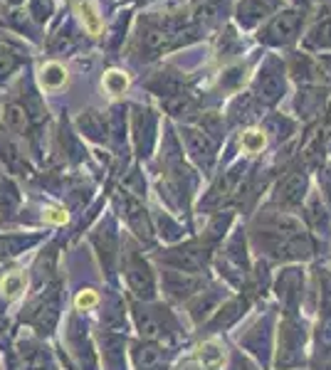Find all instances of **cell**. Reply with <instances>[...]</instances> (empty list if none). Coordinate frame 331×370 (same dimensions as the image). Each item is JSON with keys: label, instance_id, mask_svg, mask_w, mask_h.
<instances>
[{"label": "cell", "instance_id": "cell-1", "mask_svg": "<svg viewBox=\"0 0 331 370\" xmlns=\"http://www.w3.org/2000/svg\"><path fill=\"white\" fill-rule=\"evenodd\" d=\"M299 25H302V12L279 10L260 32V40L270 42V45H290V42L297 40Z\"/></svg>", "mask_w": 331, "mask_h": 370}, {"label": "cell", "instance_id": "cell-2", "mask_svg": "<svg viewBox=\"0 0 331 370\" xmlns=\"http://www.w3.org/2000/svg\"><path fill=\"white\" fill-rule=\"evenodd\" d=\"M57 306H59V296H57V289H48V291H42L28 309V321L35 326L37 331L42 333H50L54 329V321H57Z\"/></svg>", "mask_w": 331, "mask_h": 370}, {"label": "cell", "instance_id": "cell-3", "mask_svg": "<svg viewBox=\"0 0 331 370\" xmlns=\"http://www.w3.org/2000/svg\"><path fill=\"white\" fill-rule=\"evenodd\" d=\"M183 141H185V148L190 151V156H193L195 161L201 165H210L213 163V143H210V138H208L203 131L198 129H183Z\"/></svg>", "mask_w": 331, "mask_h": 370}, {"label": "cell", "instance_id": "cell-4", "mask_svg": "<svg viewBox=\"0 0 331 370\" xmlns=\"http://www.w3.org/2000/svg\"><path fill=\"white\" fill-rule=\"evenodd\" d=\"M282 89H284L282 72L277 70V65H274V62H270V65L260 72V76H257V92H260L262 99L274 101V99H279Z\"/></svg>", "mask_w": 331, "mask_h": 370}, {"label": "cell", "instance_id": "cell-5", "mask_svg": "<svg viewBox=\"0 0 331 370\" xmlns=\"http://www.w3.org/2000/svg\"><path fill=\"white\" fill-rule=\"evenodd\" d=\"M126 279H129L131 289L137 291V294H143V296H151L154 294V279H151V271L146 269L139 257H131L129 267H126Z\"/></svg>", "mask_w": 331, "mask_h": 370}, {"label": "cell", "instance_id": "cell-6", "mask_svg": "<svg viewBox=\"0 0 331 370\" xmlns=\"http://www.w3.org/2000/svg\"><path fill=\"white\" fill-rule=\"evenodd\" d=\"M173 37H176L173 35V30L163 28V25H148V28L143 30L141 42L148 52H161V50L171 48Z\"/></svg>", "mask_w": 331, "mask_h": 370}, {"label": "cell", "instance_id": "cell-7", "mask_svg": "<svg viewBox=\"0 0 331 370\" xmlns=\"http://www.w3.org/2000/svg\"><path fill=\"white\" fill-rule=\"evenodd\" d=\"M6 123L8 129L15 131V134H28L30 129V114L23 104H8L6 106Z\"/></svg>", "mask_w": 331, "mask_h": 370}, {"label": "cell", "instance_id": "cell-8", "mask_svg": "<svg viewBox=\"0 0 331 370\" xmlns=\"http://www.w3.org/2000/svg\"><path fill=\"white\" fill-rule=\"evenodd\" d=\"M307 48H312V50H326V48H331V18L321 20V23L317 25L312 32H309Z\"/></svg>", "mask_w": 331, "mask_h": 370}, {"label": "cell", "instance_id": "cell-9", "mask_svg": "<svg viewBox=\"0 0 331 370\" xmlns=\"http://www.w3.org/2000/svg\"><path fill=\"white\" fill-rule=\"evenodd\" d=\"M279 193H282V200H287V203H299L302 195H304V176L302 173L287 178V181L279 185Z\"/></svg>", "mask_w": 331, "mask_h": 370}, {"label": "cell", "instance_id": "cell-10", "mask_svg": "<svg viewBox=\"0 0 331 370\" xmlns=\"http://www.w3.org/2000/svg\"><path fill=\"white\" fill-rule=\"evenodd\" d=\"M42 84L48 89H59L62 84L67 82V74H65V67L57 65V62H50V65L42 67V74H40Z\"/></svg>", "mask_w": 331, "mask_h": 370}, {"label": "cell", "instance_id": "cell-11", "mask_svg": "<svg viewBox=\"0 0 331 370\" xmlns=\"http://www.w3.org/2000/svg\"><path fill=\"white\" fill-rule=\"evenodd\" d=\"M201 363L205 365L208 370H218L220 365H223V351H220V346L218 343H203L201 346Z\"/></svg>", "mask_w": 331, "mask_h": 370}, {"label": "cell", "instance_id": "cell-12", "mask_svg": "<svg viewBox=\"0 0 331 370\" xmlns=\"http://www.w3.org/2000/svg\"><path fill=\"white\" fill-rule=\"evenodd\" d=\"M0 289H3V294H6L8 299H15L25 289V276L20 274V271H10V274H6V279L0 282Z\"/></svg>", "mask_w": 331, "mask_h": 370}, {"label": "cell", "instance_id": "cell-13", "mask_svg": "<svg viewBox=\"0 0 331 370\" xmlns=\"http://www.w3.org/2000/svg\"><path fill=\"white\" fill-rule=\"evenodd\" d=\"M79 15H82L84 25H87L89 35H99L101 32V20L97 18V12L87 6V3H79Z\"/></svg>", "mask_w": 331, "mask_h": 370}, {"label": "cell", "instance_id": "cell-14", "mask_svg": "<svg viewBox=\"0 0 331 370\" xmlns=\"http://www.w3.org/2000/svg\"><path fill=\"white\" fill-rule=\"evenodd\" d=\"M104 87H107L112 94H121V92L129 87V79H126L121 72H109V74L104 76Z\"/></svg>", "mask_w": 331, "mask_h": 370}, {"label": "cell", "instance_id": "cell-15", "mask_svg": "<svg viewBox=\"0 0 331 370\" xmlns=\"http://www.w3.org/2000/svg\"><path fill=\"white\" fill-rule=\"evenodd\" d=\"M35 240H23V237H6V240H0V257L3 254H15L20 252L23 247L32 245Z\"/></svg>", "mask_w": 331, "mask_h": 370}, {"label": "cell", "instance_id": "cell-16", "mask_svg": "<svg viewBox=\"0 0 331 370\" xmlns=\"http://www.w3.org/2000/svg\"><path fill=\"white\" fill-rule=\"evenodd\" d=\"M262 146H265V134H262V131H248V134L243 136V148L248 153L262 151Z\"/></svg>", "mask_w": 331, "mask_h": 370}, {"label": "cell", "instance_id": "cell-17", "mask_svg": "<svg viewBox=\"0 0 331 370\" xmlns=\"http://www.w3.org/2000/svg\"><path fill=\"white\" fill-rule=\"evenodd\" d=\"M18 67V57L10 50H0V79H6L8 74H12Z\"/></svg>", "mask_w": 331, "mask_h": 370}, {"label": "cell", "instance_id": "cell-18", "mask_svg": "<svg viewBox=\"0 0 331 370\" xmlns=\"http://www.w3.org/2000/svg\"><path fill=\"white\" fill-rule=\"evenodd\" d=\"M74 304H77L79 311H87V309H94V306L99 304V296H97V291H92V289H84V291L77 294Z\"/></svg>", "mask_w": 331, "mask_h": 370}, {"label": "cell", "instance_id": "cell-19", "mask_svg": "<svg viewBox=\"0 0 331 370\" xmlns=\"http://www.w3.org/2000/svg\"><path fill=\"white\" fill-rule=\"evenodd\" d=\"M48 220H52V223H67V212L62 210H48V215H45Z\"/></svg>", "mask_w": 331, "mask_h": 370}, {"label": "cell", "instance_id": "cell-20", "mask_svg": "<svg viewBox=\"0 0 331 370\" xmlns=\"http://www.w3.org/2000/svg\"><path fill=\"white\" fill-rule=\"evenodd\" d=\"M6 329H8V318H6V314L0 311V333H3Z\"/></svg>", "mask_w": 331, "mask_h": 370}, {"label": "cell", "instance_id": "cell-21", "mask_svg": "<svg viewBox=\"0 0 331 370\" xmlns=\"http://www.w3.org/2000/svg\"><path fill=\"white\" fill-rule=\"evenodd\" d=\"M294 3H307V0H294Z\"/></svg>", "mask_w": 331, "mask_h": 370}]
</instances>
